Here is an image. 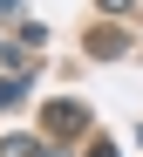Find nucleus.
<instances>
[{"instance_id":"7ed1b4c3","label":"nucleus","mask_w":143,"mask_h":157,"mask_svg":"<svg viewBox=\"0 0 143 157\" xmlns=\"http://www.w3.org/2000/svg\"><path fill=\"white\" fill-rule=\"evenodd\" d=\"M102 7H116V14H123V7H130V0H102Z\"/></svg>"},{"instance_id":"f03ea898","label":"nucleus","mask_w":143,"mask_h":157,"mask_svg":"<svg viewBox=\"0 0 143 157\" xmlns=\"http://www.w3.org/2000/svg\"><path fill=\"white\" fill-rule=\"evenodd\" d=\"M89 157H116V144H102V137H96V144H89Z\"/></svg>"},{"instance_id":"f257e3e1","label":"nucleus","mask_w":143,"mask_h":157,"mask_svg":"<svg viewBox=\"0 0 143 157\" xmlns=\"http://www.w3.org/2000/svg\"><path fill=\"white\" fill-rule=\"evenodd\" d=\"M21 96H27L21 82H0V109H14V102H21Z\"/></svg>"}]
</instances>
